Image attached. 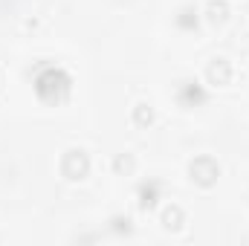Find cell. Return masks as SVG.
<instances>
[{"label": "cell", "mask_w": 249, "mask_h": 246, "mask_svg": "<svg viewBox=\"0 0 249 246\" xmlns=\"http://www.w3.org/2000/svg\"><path fill=\"white\" fill-rule=\"evenodd\" d=\"M70 90H72V78H70V72L61 70V67L47 64V67H41L35 72V93H38L41 102L61 105L64 99L70 96Z\"/></svg>", "instance_id": "6da1fadb"}, {"label": "cell", "mask_w": 249, "mask_h": 246, "mask_svg": "<svg viewBox=\"0 0 249 246\" xmlns=\"http://www.w3.org/2000/svg\"><path fill=\"white\" fill-rule=\"evenodd\" d=\"M188 174H191V180H194L197 185L212 188V185L217 183V177H220V165H217V159H214V157L203 154V157H194V159H191Z\"/></svg>", "instance_id": "7a4b0ae2"}, {"label": "cell", "mask_w": 249, "mask_h": 246, "mask_svg": "<svg viewBox=\"0 0 249 246\" xmlns=\"http://www.w3.org/2000/svg\"><path fill=\"white\" fill-rule=\"evenodd\" d=\"M90 171V157L81 148H70L61 157V177L67 180H84Z\"/></svg>", "instance_id": "3957f363"}, {"label": "cell", "mask_w": 249, "mask_h": 246, "mask_svg": "<svg viewBox=\"0 0 249 246\" xmlns=\"http://www.w3.org/2000/svg\"><path fill=\"white\" fill-rule=\"evenodd\" d=\"M177 102H180L183 107H200V105L206 102V90H203V84L194 81V78L180 81V84H177Z\"/></svg>", "instance_id": "277c9868"}, {"label": "cell", "mask_w": 249, "mask_h": 246, "mask_svg": "<svg viewBox=\"0 0 249 246\" xmlns=\"http://www.w3.org/2000/svg\"><path fill=\"white\" fill-rule=\"evenodd\" d=\"M206 78H209V84H214V87L229 84V81H232V64L226 61V58H214V61L209 64V70H206Z\"/></svg>", "instance_id": "5b68a950"}, {"label": "cell", "mask_w": 249, "mask_h": 246, "mask_svg": "<svg viewBox=\"0 0 249 246\" xmlns=\"http://www.w3.org/2000/svg\"><path fill=\"white\" fill-rule=\"evenodd\" d=\"M136 197H139V209L142 211H154L160 206V183L157 180H148L136 188Z\"/></svg>", "instance_id": "8992f818"}, {"label": "cell", "mask_w": 249, "mask_h": 246, "mask_svg": "<svg viewBox=\"0 0 249 246\" xmlns=\"http://www.w3.org/2000/svg\"><path fill=\"white\" fill-rule=\"evenodd\" d=\"M229 15H232L229 0H209V3H206V18H209V23H223V20H229Z\"/></svg>", "instance_id": "52a82bcc"}, {"label": "cell", "mask_w": 249, "mask_h": 246, "mask_svg": "<svg viewBox=\"0 0 249 246\" xmlns=\"http://www.w3.org/2000/svg\"><path fill=\"white\" fill-rule=\"evenodd\" d=\"M174 23H177V29H183V32H197V26H200V15H197L194 6H183V9L177 12Z\"/></svg>", "instance_id": "ba28073f"}, {"label": "cell", "mask_w": 249, "mask_h": 246, "mask_svg": "<svg viewBox=\"0 0 249 246\" xmlns=\"http://www.w3.org/2000/svg\"><path fill=\"white\" fill-rule=\"evenodd\" d=\"M183 223H186V211H183L180 206H168V209L162 211V226H165V229L177 232V229H183Z\"/></svg>", "instance_id": "9c48e42d"}, {"label": "cell", "mask_w": 249, "mask_h": 246, "mask_svg": "<svg viewBox=\"0 0 249 246\" xmlns=\"http://www.w3.org/2000/svg\"><path fill=\"white\" fill-rule=\"evenodd\" d=\"M133 124H139V127H151V124H154V107L145 105V102H139V105L133 107Z\"/></svg>", "instance_id": "30bf717a"}, {"label": "cell", "mask_w": 249, "mask_h": 246, "mask_svg": "<svg viewBox=\"0 0 249 246\" xmlns=\"http://www.w3.org/2000/svg\"><path fill=\"white\" fill-rule=\"evenodd\" d=\"M133 168H136V162H133L130 154H119V157L113 159V171H116V174H130Z\"/></svg>", "instance_id": "8fae6325"}, {"label": "cell", "mask_w": 249, "mask_h": 246, "mask_svg": "<svg viewBox=\"0 0 249 246\" xmlns=\"http://www.w3.org/2000/svg\"><path fill=\"white\" fill-rule=\"evenodd\" d=\"M110 229H113V232H119V235H130V229H133V226H130V217L116 214V217L110 220Z\"/></svg>", "instance_id": "7c38bea8"}]
</instances>
